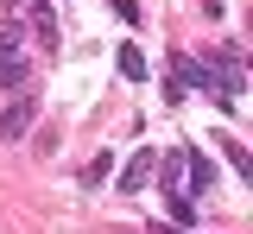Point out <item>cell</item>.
<instances>
[{"label":"cell","mask_w":253,"mask_h":234,"mask_svg":"<svg viewBox=\"0 0 253 234\" xmlns=\"http://www.w3.org/2000/svg\"><path fill=\"white\" fill-rule=\"evenodd\" d=\"M32 120H38V101L19 95L13 108H0V139H26V133H32Z\"/></svg>","instance_id":"obj_4"},{"label":"cell","mask_w":253,"mask_h":234,"mask_svg":"<svg viewBox=\"0 0 253 234\" xmlns=\"http://www.w3.org/2000/svg\"><path fill=\"white\" fill-rule=\"evenodd\" d=\"M203 190H215V158L184 146V196H203Z\"/></svg>","instance_id":"obj_3"},{"label":"cell","mask_w":253,"mask_h":234,"mask_svg":"<svg viewBox=\"0 0 253 234\" xmlns=\"http://www.w3.org/2000/svg\"><path fill=\"white\" fill-rule=\"evenodd\" d=\"M152 146H146V152H133V158H126L121 165V190H146V184H152Z\"/></svg>","instance_id":"obj_5"},{"label":"cell","mask_w":253,"mask_h":234,"mask_svg":"<svg viewBox=\"0 0 253 234\" xmlns=\"http://www.w3.org/2000/svg\"><path fill=\"white\" fill-rule=\"evenodd\" d=\"M108 171H114V158H108V152H95V158H89V171H83V177H89V184H101Z\"/></svg>","instance_id":"obj_9"},{"label":"cell","mask_w":253,"mask_h":234,"mask_svg":"<svg viewBox=\"0 0 253 234\" xmlns=\"http://www.w3.org/2000/svg\"><path fill=\"white\" fill-rule=\"evenodd\" d=\"M13 13L32 26V44H38V51H51V44H57V19H51V6H44V0H13Z\"/></svg>","instance_id":"obj_2"},{"label":"cell","mask_w":253,"mask_h":234,"mask_svg":"<svg viewBox=\"0 0 253 234\" xmlns=\"http://www.w3.org/2000/svg\"><path fill=\"white\" fill-rule=\"evenodd\" d=\"M158 234H190V228H158Z\"/></svg>","instance_id":"obj_10"},{"label":"cell","mask_w":253,"mask_h":234,"mask_svg":"<svg viewBox=\"0 0 253 234\" xmlns=\"http://www.w3.org/2000/svg\"><path fill=\"white\" fill-rule=\"evenodd\" d=\"M221 158L234 165V177H241V184H253V158H247V146H241V139H228V133H221Z\"/></svg>","instance_id":"obj_6"},{"label":"cell","mask_w":253,"mask_h":234,"mask_svg":"<svg viewBox=\"0 0 253 234\" xmlns=\"http://www.w3.org/2000/svg\"><path fill=\"white\" fill-rule=\"evenodd\" d=\"M114 64H121V76H126V82H146V70H152L139 44H121V57H114Z\"/></svg>","instance_id":"obj_7"},{"label":"cell","mask_w":253,"mask_h":234,"mask_svg":"<svg viewBox=\"0 0 253 234\" xmlns=\"http://www.w3.org/2000/svg\"><path fill=\"white\" fill-rule=\"evenodd\" d=\"M32 57H26V32L13 19H0V89H26Z\"/></svg>","instance_id":"obj_1"},{"label":"cell","mask_w":253,"mask_h":234,"mask_svg":"<svg viewBox=\"0 0 253 234\" xmlns=\"http://www.w3.org/2000/svg\"><path fill=\"white\" fill-rule=\"evenodd\" d=\"M158 177H165V196H171V190H184V152H171V158H165V165H152Z\"/></svg>","instance_id":"obj_8"}]
</instances>
